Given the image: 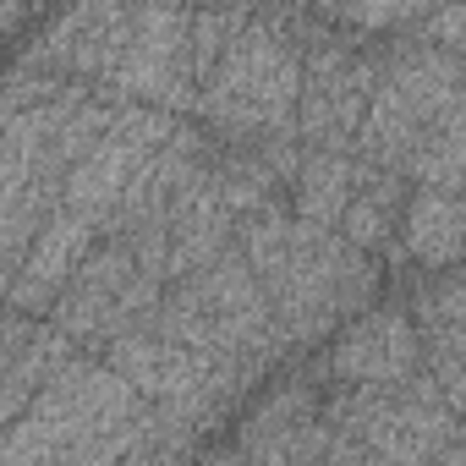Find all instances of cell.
Returning <instances> with one entry per match:
<instances>
[{
	"mask_svg": "<svg viewBox=\"0 0 466 466\" xmlns=\"http://www.w3.org/2000/svg\"><path fill=\"white\" fill-rule=\"evenodd\" d=\"M192 450L203 444L148 406L99 351H77L17 422L0 428V466H110Z\"/></svg>",
	"mask_w": 466,
	"mask_h": 466,
	"instance_id": "1",
	"label": "cell"
},
{
	"mask_svg": "<svg viewBox=\"0 0 466 466\" xmlns=\"http://www.w3.org/2000/svg\"><path fill=\"white\" fill-rule=\"evenodd\" d=\"M116 105L72 77L39 72L17 61L6 83V148H0V242H6V275L28 258L34 237L66 198L77 159L105 137Z\"/></svg>",
	"mask_w": 466,
	"mask_h": 466,
	"instance_id": "2",
	"label": "cell"
},
{
	"mask_svg": "<svg viewBox=\"0 0 466 466\" xmlns=\"http://www.w3.org/2000/svg\"><path fill=\"white\" fill-rule=\"evenodd\" d=\"M237 242L253 258L291 351L340 329L379 291V264L384 258L362 253L346 230L297 214L291 198H269L264 208L242 214Z\"/></svg>",
	"mask_w": 466,
	"mask_h": 466,
	"instance_id": "3",
	"label": "cell"
},
{
	"mask_svg": "<svg viewBox=\"0 0 466 466\" xmlns=\"http://www.w3.org/2000/svg\"><path fill=\"white\" fill-rule=\"evenodd\" d=\"M308 23V17H302ZM302 23L280 12H253L219 66L203 77L198 121L225 148H264L297 137L302 105Z\"/></svg>",
	"mask_w": 466,
	"mask_h": 466,
	"instance_id": "4",
	"label": "cell"
},
{
	"mask_svg": "<svg viewBox=\"0 0 466 466\" xmlns=\"http://www.w3.org/2000/svg\"><path fill=\"white\" fill-rule=\"evenodd\" d=\"M148 329H159V335L203 351V357H219V362L242 368L253 379H264L291 351V340L269 308V291H264L253 258L242 253V242L225 248L198 275L165 286V302H159Z\"/></svg>",
	"mask_w": 466,
	"mask_h": 466,
	"instance_id": "5",
	"label": "cell"
},
{
	"mask_svg": "<svg viewBox=\"0 0 466 466\" xmlns=\"http://www.w3.org/2000/svg\"><path fill=\"white\" fill-rule=\"evenodd\" d=\"M324 417L335 422V461H444L461 428V411L428 368L390 384L329 379Z\"/></svg>",
	"mask_w": 466,
	"mask_h": 466,
	"instance_id": "6",
	"label": "cell"
},
{
	"mask_svg": "<svg viewBox=\"0 0 466 466\" xmlns=\"http://www.w3.org/2000/svg\"><path fill=\"white\" fill-rule=\"evenodd\" d=\"M461 94H466V56L433 45L417 28L384 39V66H379V88L362 121L357 154L406 176Z\"/></svg>",
	"mask_w": 466,
	"mask_h": 466,
	"instance_id": "7",
	"label": "cell"
},
{
	"mask_svg": "<svg viewBox=\"0 0 466 466\" xmlns=\"http://www.w3.org/2000/svg\"><path fill=\"white\" fill-rule=\"evenodd\" d=\"M148 406H159L176 428H187L198 444L208 428H219V417L237 406L258 379L230 368L219 357H203L159 329H132V335H116L105 351H99Z\"/></svg>",
	"mask_w": 466,
	"mask_h": 466,
	"instance_id": "8",
	"label": "cell"
},
{
	"mask_svg": "<svg viewBox=\"0 0 466 466\" xmlns=\"http://www.w3.org/2000/svg\"><path fill=\"white\" fill-rule=\"evenodd\" d=\"M384 66V39L340 28L329 17L302 23V105H297V137L308 148H346L357 154L373 88Z\"/></svg>",
	"mask_w": 466,
	"mask_h": 466,
	"instance_id": "9",
	"label": "cell"
},
{
	"mask_svg": "<svg viewBox=\"0 0 466 466\" xmlns=\"http://www.w3.org/2000/svg\"><path fill=\"white\" fill-rule=\"evenodd\" d=\"M214 154H219V143H214ZM214 154H208L154 214H143L132 230H121V237H116V242H127V248L137 253V264H143L154 280H165V286L198 275V269L214 264L225 248H237V208H230L225 192H219V165H214Z\"/></svg>",
	"mask_w": 466,
	"mask_h": 466,
	"instance_id": "10",
	"label": "cell"
},
{
	"mask_svg": "<svg viewBox=\"0 0 466 466\" xmlns=\"http://www.w3.org/2000/svg\"><path fill=\"white\" fill-rule=\"evenodd\" d=\"M165 302V280H154L137 253L127 242H105L94 248L77 275L66 280V291L56 297L50 319L83 346V351H105L116 335H132V329H148L154 313Z\"/></svg>",
	"mask_w": 466,
	"mask_h": 466,
	"instance_id": "11",
	"label": "cell"
},
{
	"mask_svg": "<svg viewBox=\"0 0 466 466\" xmlns=\"http://www.w3.org/2000/svg\"><path fill=\"white\" fill-rule=\"evenodd\" d=\"M99 94L110 105H154V110L198 121L203 83H198V50H192V6L148 0L127 56L116 61Z\"/></svg>",
	"mask_w": 466,
	"mask_h": 466,
	"instance_id": "12",
	"label": "cell"
},
{
	"mask_svg": "<svg viewBox=\"0 0 466 466\" xmlns=\"http://www.w3.org/2000/svg\"><path fill=\"white\" fill-rule=\"evenodd\" d=\"M148 0H66L56 12V23L23 50L28 66L105 88V77L116 72V61L127 56L137 23H143Z\"/></svg>",
	"mask_w": 466,
	"mask_h": 466,
	"instance_id": "13",
	"label": "cell"
},
{
	"mask_svg": "<svg viewBox=\"0 0 466 466\" xmlns=\"http://www.w3.org/2000/svg\"><path fill=\"white\" fill-rule=\"evenodd\" d=\"M230 455L248 461H335V422L324 417V384L291 379L264 395V406L242 422Z\"/></svg>",
	"mask_w": 466,
	"mask_h": 466,
	"instance_id": "14",
	"label": "cell"
},
{
	"mask_svg": "<svg viewBox=\"0 0 466 466\" xmlns=\"http://www.w3.org/2000/svg\"><path fill=\"white\" fill-rule=\"evenodd\" d=\"M83 346L50 319V313H28L12 308L6 313V335H0V428L17 422L28 411V400L77 357Z\"/></svg>",
	"mask_w": 466,
	"mask_h": 466,
	"instance_id": "15",
	"label": "cell"
},
{
	"mask_svg": "<svg viewBox=\"0 0 466 466\" xmlns=\"http://www.w3.org/2000/svg\"><path fill=\"white\" fill-rule=\"evenodd\" d=\"M428 368L422 362V329L411 308H373L362 313L329 351V379L335 384H390Z\"/></svg>",
	"mask_w": 466,
	"mask_h": 466,
	"instance_id": "16",
	"label": "cell"
},
{
	"mask_svg": "<svg viewBox=\"0 0 466 466\" xmlns=\"http://www.w3.org/2000/svg\"><path fill=\"white\" fill-rule=\"evenodd\" d=\"M406 203H411V176H400V170H390V165L362 159L340 230H346V237H351L362 253H373V258H384V264H406V248H400V219H406Z\"/></svg>",
	"mask_w": 466,
	"mask_h": 466,
	"instance_id": "17",
	"label": "cell"
},
{
	"mask_svg": "<svg viewBox=\"0 0 466 466\" xmlns=\"http://www.w3.org/2000/svg\"><path fill=\"white\" fill-rule=\"evenodd\" d=\"M400 248H406V264H417V269L466 264V198L411 181V203L400 219Z\"/></svg>",
	"mask_w": 466,
	"mask_h": 466,
	"instance_id": "18",
	"label": "cell"
},
{
	"mask_svg": "<svg viewBox=\"0 0 466 466\" xmlns=\"http://www.w3.org/2000/svg\"><path fill=\"white\" fill-rule=\"evenodd\" d=\"M357 170H362V154H346V148H308L302 154V170L291 181V208L319 219V225H335L346 219V203H351V187H357Z\"/></svg>",
	"mask_w": 466,
	"mask_h": 466,
	"instance_id": "19",
	"label": "cell"
},
{
	"mask_svg": "<svg viewBox=\"0 0 466 466\" xmlns=\"http://www.w3.org/2000/svg\"><path fill=\"white\" fill-rule=\"evenodd\" d=\"M319 17L340 23V28H357V34H373V39H395V34H411L422 28L439 6L450 0H313Z\"/></svg>",
	"mask_w": 466,
	"mask_h": 466,
	"instance_id": "20",
	"label": "cell"
},
{
	"mask_svg": "<svg viewBox=\"0 0 466 466\" xmlns=\"http://www.w3.org/2000/svg\"><path fill=\"white\" fill-rule=\"evenodd\" d=\"M406 176L417 187H444V192L466 198V94L455 99V110L444 116V127L422 143V154L411 159Z\"/></svg>",
	"mask_w": 466,
	"mask_h": 466,
	"instance_id": "21",
	"label": "cell"
},
{
	"mask_svg": "<svg viewBox=\"0 0 466 466\" xmlns=\"http://www.w3.org/2000/svg\"><path fill=\"white\" fill-rule=\"evenodd\" d=\"M417 34H428L433 45H444V50L466 56V0H450V6H439Z\"/></svg>",
	"mask_w": 466,
	"mask_h": 466,
	"instance_id": "22",
	"label": "cell"
},
{
	"mask_svg": "<svg viewBox=\"0 0 466 466\" xmlns=\"http://www.w3.org/2000/svg\"><path fill=\"white\" fill-rule=\"evenodd\" d=\"M170 6H192V0H170Z\"/></svg>",
	"mask_w": 466,
	"mask_h": 466,
	"instance_id": "23",
	"label": "cell"
},
{
	"mask_svg": "<svg viewBox=\"0 0 466 466\" xmlns=\"http://www.w3.org/2000/svg\"><path fill=\"white\" fill-rule=\"evenodd\" d=\"M461 280H466V269H461Z\"/></svg>",
	"mask_w": 466,
	"mask_h": 466,
	"instance_id": "24",
	"label": "cell"
}]
</instances>
